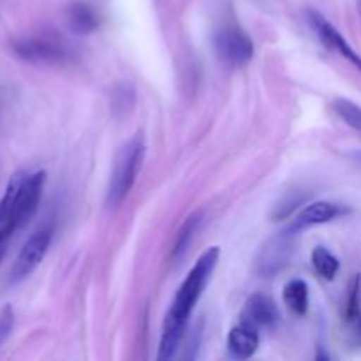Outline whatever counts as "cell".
Wrapping results in <instances>:
<instances>
[{"label": "cell", "mask_w": 361, "mask_h": 361, "mask_svg": "<svg viewBox=\"0 0 361 361\" xmlns=\"http://www.w3.org/2000/svg\"><path fill=\"white\" fill-rule=\"evenodd\" d=\"M219 256H221L219 247H210V249L204 250L200 259H197V263L192 267V270L189 271L183 284L176 291L173 305L169 309L168 316H166L164 326H162L157 360H173L178 353L180 342H182L183 334H185L190 314H192L196 303L200 302L207 284L210 282L212 274L217 267Z\"/></svg>", "instance_id": "obj_1"}, {"label": "cell", "mask_w": 361, "mask_h": 361, "mask_svg": "<svg viewBox=\"0 0 361 361\" xmlns=\"http://www.w3.org/2000/svg\"><path fill=\"white\" fill-rule=\"evenodd\" d=\"M145 154H147V145H145V137L141 134H136L122 145L115 157L111 178H109L108 197H106V203L109 207L120 204L130 192L136 183L137 173L141 171V166H143Z\"/></svg>", "instance_id": "obj_2"}, {"label": "cell", "mask_w": 361, "mask_h": 361, "mask_svg": "<svg viewBox=\"0 0 361 361\" xmlns=\"http://www.w3.org/2000/svg\"><path fill=\"white\" fill-rule=\"evenodd\" d=\"M44 182V171H37L23 176L20 189H18L16 200H14L13 210L9 214V219L4 222V226H0V245H4L13 233L23 228L34 217V214L37 212L39 201H41Z\"/></svg>", "instance_id": "obj_3"}, {"label": "cell", "mask_w": 361, "mask_h": 361, "mask_svg": "<svg viewBox=\"0 0 361 361\" xmlns=\"http://www.w3.org/2000/svg\"><path fill=\"white\" fill-rule=\"evenodd\" d=\"M51 238L53 231L48 226L37 229L34 235L28 236V240L23 243L20 254H18L16 261H14L13 268H11L9 284H18L23 279H27L42 263L49 245H51Z\"/></svg>", "instance_id": "obj_4"}, {"label": "cell", "mask_w": 361, "mask_h": 361, "mask_svg": "<svg viewBox=\"0 0 361 361\" xmlns=\"http://www.w3.org/2000/svg\"><path fill=\"white\" fill-rule=\"evenodd\" d=\"M219 56L229 66H243L254 56V42L245 30L236 25L224 27L215 37Z\"/></svg>", "instance_id": "obj_5"}, {"label": "cell", "mask_w": 361, "mask_h": 361, "mask_svg": "<svg viewBox=\"0 0 361 361\" xmlns=\"http://www.w3.org/2000/svg\"><path fill=\"white\" fill-rule=\"evenodd\" d=\"M295 233L291 229H284L271 236L256 257V271L261 277H275L279 271L284 270L291 256V236Z\"/></svg>", "instance_id": "obj_6"}, {"label": "cell", "mask_w": 361, "mask_h": 361, "mask_svg": "<svg viewBox=\"0 0 361 361\" xmlns=\"http://www.w3.org/2000/svg\"><path fill=\"white\" fill-rule=\"evenodd\" d=\"M309 18H310V25H312L314 32L317 34L319 41L323 42L328 49L338 53L342 59L348 60L351 66H355L361 73V56L351 48V44L345 41L344 35H342L341 32H338L337 28H335L334 25L323 16V14L317 13V11H310Z\"/></svg>", "instance_id": "obj_7"}, {"label": "cell", "mask_w": 361, "mask_h": 361, "mask_svg": "<svg viewBox=\"0 0 361 361\" xmlns=\"http://www.w3.org/2000/svg\"><path fill=\"white\" fill-rule=\"evenodd\" d=\"M13 49L20 59L34 63H59L67 60V49L48 39H20L13 42Z\"/></svg>", "instance_id": "obj_8"}, {"label": "cell", "mask_w": 361, "mask_h": 361, "mask_svg": "<svg viewBox=\"0 0 361 361\" xmlns=\"http://www.w3.org/2000/svg\"><path fill=\"white\" fill-rule=\"evenodd\" d=\"M348 212V208L342 207V204L331 203V201H314V203L307 204L295 219H293L291 229L293 233H300L307 228H312V226L326 224V222L334 221V219L341 217Z\"/></svg>", "instance_id": "obj_9"}, {"label": "cell", "mask_w": 361, "mask_h": 361, "mask_svg": "<svg viewBox=\"0 0 361 361\" xmlns=\"http://www.w3.org/2000/svg\"><path fill=\"white\" fill-rule=\"evenodd\" d=\"M279 309L271 298L264 295H252L242 310V323L250 324L256 330L274 328L279 323Z\"/></svg>", "instance_id": "obj_10"}, {"label": "cell", "mask_w": 361, "mask_h": 361, "mask_svg": "<svg viewBox=\"0 0 361 361\" xmlns=\"http://www.w3.org/2000/svg\"><path fill=\"white\" fill-rule=\"evenodd\" d=\"M228 348L235 358L247 360L257 351L259 348V335L257 330L250 324L240 323L233 328L228 335Z\"/></svg>", "instance_id": "obj_11"}, {"label": "cell", "mask_w": 361, "mask_h": 361, "mask_svg": "<svg viewBox=\"0 0 361 361\" xmlns=\"http://www.w3.org/2000/svg\"><path fill=\"white\" fill-rule=\"evenodd\" d=\"M99 20L87 4H74L69 9V28L78 35H87L97 28Z\"/></svg>", "instance_id": "obj_12"}, {"label": "cell", "mask_w": 361, "mask_h": 361, "mask_svg": "<svg viewBox=\"0 0 361 361\" xmlns=\"http://www.w3.org/2000/svg\"><path fill=\"white\" fill-rule=\"evenodd\" d=\"M282 296H284V303L289 307V310H293L298 316H303L309 309V286L300 279L289 281L284 286Z\"/></svg>", "instance_id": "obj_13"}, {"label": "cell", "mask_w": 361, "mask_h": 361, "mask_svg": "<svg viewBox=\"0 0 361 361\" xmlns=\"http://www.w3.org/2000/svg\"><path fill=\"white\" fill-rule=\"evenodd\" d=\"M345 321L353 334L361 337V279L356 275L355 281L351 282L348 296V307H345Z\"/></svg>", "instance_id": "obj_14"}, {"label": "cell", "mask_w": 361, "mask_h": 361, "mask_svg": "<svg viewBox=\"0 0 361 361\" xmlns=\"http://www.w3.org/2000/svg\"><path fill=\"white\" fill-rule=\"evenodd\" d=\"M312 267L319 277L326 279V281H334L338 268H341V263H338L337 257H335L328 249H324V247H316V249L312 250Z\"/></svg>", "instance_id": "obj_15"}, {"label": "cell", "mask_w": 361, "mask_h": 361, "mask_svg": "<svg viewBox=\"0 0 361 361\" xmlns=\"http://www.w3.org/2000/svg\"><path fill=\"white\" fill-rule=\"evenodd\" d=\"M200 224H201V214H194L187 219L185 224L182 226V229H180L178 235H176L175 247H173V259H176V257H180L185 254L187 247H189L190 242H192V238H194V235L197 233Z\"/></svg>", "instance_id": "obj_16"}, {"label": "cell", "mask_w": 361, "mask_h": 361, "mask_svg": "<svg viewBox=\"0 0 361 361\" xmlns=\"http://www.w3.org/2000/svg\"><path fill=\"white\" fill-rule=\"evenodd\" d=\"M334 108L335 111L338 113V116H341L349 127H353V129L361 133V108L358 104H355L353 101H348V99H337Z\"/></svg>", "instance_id": "obj_17"}, {"label": "cell", "mask_w": 361, "mask_h": 361, "mask_svg": "<svg viewBox=\"0 0 361 361\" xmlns=\"http://www.w3.org/2000/svg\"><path fill=\"white\" fill-rule=\"evenodd\" d=\"M23 176H25L23 173H16V175L11 178L9 185H7L6 194H4L2 201H0V226H4V222L9 219V214H11V210H13L14 200H16L18 189H20Z\"/></svg>", "instance_id": "obj_18"}, {"label": "cell", "mask_w": 361, "mask_h": 361, "mask_svg": "<svg viewBox=\"0 0 361 361\" xmlns=\"http://www.w3.org/2000/svg\"><path fill=\"white\" fill-rule=\"evenodd\" d=\"M14 326V312L11 305H4L0 309V345L4 344L7 337H9L11 330Z\"/></svg>", "instance_id": "obj_19"}, {"label": "cell", "mask_w": 361, "mask_h": 361, "mask_svg": "<svg viewBox=\"0 0 361 361\" xmlns=\"http://www.w3.org/2000/svg\"><path fill=\"white\" fill-rule=\"evenodd\" d=\"M303 201V196H298V194H293V196L286 197L284 201H281V204L277 207V212H275V217L277 219H284L288 217V215H291L293 212L296 210V207H298L300 203Z\"/></svg>", "instance_id": "obj_20"}, {"label": "cell", "mask_w": 361, "mask_h": 361, "mask_svg": "<svg viewBox=\"0 0 361 361\" xmlns=\"http://www.w3.org/2000/svg\"><path fill=\"white\" fill-rule=\"evenodd\" d=\"M4 254H6V243H4V245H0V263H2Z\"/></svg>", "instance_id": "obj_21"}]
</instances>
